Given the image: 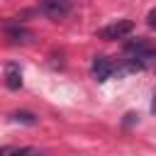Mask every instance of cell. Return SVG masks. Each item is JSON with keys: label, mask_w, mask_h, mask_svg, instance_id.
<instances>
[{"label": "cell", "mask_w": 156, "mask_h": 156, "mask_svg": "<svg viewBox=\"0 0 156 156\" xmlns=\"http://www.w3.org/2000/svg\"><path fill=\"white\" fill-rule=\"evenodd\" d=\"M132 29H134V22H132V20H117V22L102 27V29L98 32V37H100V39H107V41H112V39H124Z\"/></svg>", "instance_id": "1"}, {"label": "cell", "mask_w": 156, "mask_h": 156, "mask_svg": "<svg viewBox=\"0 0 156 156\" xmlns=\"http://www.w3.org/2000/svg\"><path fill=\"white\" fill-rule=\"evenodd\" d=\"M115 71H117V66H115V61H110L107 56H95L93 63H90V73H93V78H95L98 83H105Z\"/></svg>", "instance_id": "2"}, {"label": "cell", "mask_w": 156, "mask_h": 156, "mask_svg": "<svg viewBox=\"0 0 156 156\" xmlns=\"http://www.w3.org/2000/svg\"><path fill=\"white\" fill-rule=\"evenodd\" d=\"M39 10L51 20H63L71 12V0H41Z\"/></svg>", "instance_id": "3"}, {"label": "cell", "mask_w": 156, "mask_h": 156, "mask_svg": "<svg viewBox=\"0 0 156 156\" xmlns=\"http://www.w3.org/2000/svg\"><path fill=\"white\" fill-rule=\"evenodd\" d=\"M0 156H44L34 146H0Z\"/></svg>", "instance_id": "4"}, {"label": "cell", "mask_w": 156, "mask_h": 156, "mask_svg": "<svg viewBox=\"0 0 156 156\" xmlns=\"http://www.w3.org/2000/svg\"><path fill=\"white\" fill-rule=\"evenodd\" d=\"M5 85L10 90H20V85H22V73L15 63H7V68H5Z\"/></svg>", "instance_id": "5"}, {"label": "cell", "mask_w": 156, "mask_h": 156, "mask_svg": "<svg viewBox=\"0 0 156 156\" xmlns=\"http://www.w3.org/2000/svg\"><path fill=\"white\" fill-rule=\"evenodd\" d=\"M10 122H20V124H37V117L27 110H17L10 115Z\"/></svg>", "instance_id": "6"}, {"label": "cell", "mask_w": 156, "mask_h": 156, "mask_svg": "<svg viewBox=\"0 0 156 156\" xmlns=\"http://www.w3.org/2000/svg\"><path fill=\"white\" fill-rule=\"evenodd\" d=\"M7 37H10L12 41H29V39H32V34H29L27 29H22V27H15V29H7Z\"/></svg>", "instance_id": "7"}, {"label": "cell", "mask_w": 156, "mask_h": 156, "mask_svg": "<svg viewBox=\"0 0 156 156\" xmlns=\"http://www.w3.org/2000/svg\"><path fill=\"white\" fill-rule=\"evenodd\" d=\"M146 24H149L151 29H156V7L149 10V15H146Z\"/></svg>", "instance_id": "8"}, {"label": "cell", "mask_w": 156, "mask_h": 156, "mask_svg": "<svg viewBox=\"0 0 156 156\" xmlns=\"http://www.w3.org/2000/svg\"><path fill=\"white\" fill-rule=\"evenodd\" d=\"M151 112L156 115V93H154V98H151Z\"/></svg>", "instance_id": "9"}]
</instances>
